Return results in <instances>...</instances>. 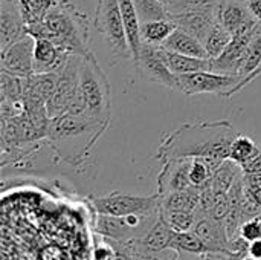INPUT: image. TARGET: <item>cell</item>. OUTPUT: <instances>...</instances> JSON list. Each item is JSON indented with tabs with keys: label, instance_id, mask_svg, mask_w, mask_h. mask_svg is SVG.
Segmentation results:
<instances>
[{
	"label": "cell",
	"instance_id": "cell-2",
	"mask_svg": "<svg viewBox=\"0 0 261 260\" xmlns=\"http://www.w3.org/2000/svg\"><path fill=\"white\" fill-rule=\"evenodd\" d=\"M107 127L109 124L83 113H63L50 118L46 143L60 159L76 166L87 158Z\"/></svg>",
	"mask_w": 261,
	"mask_h": 260
},
{
	"label": "cell",
	"instance_id": "cell-3",
	"mask_svg": "<svg viewBox=\"0 0 261 260\" xmlns=\"http://www.w3.org/2000/svg\"><path fill=\"white\" fill-rule=\"evenodd\" d=\"M28 32L34 38H47L69 54L84 57L89 49V17L69 0L55 5L43 21L29 25Z\"/></svg>",
	"mask_w": 261,
	"mask_h": 260
},
{
	"label": "cell",
	"instance_id": "cell-40",
	"mask_svg": "<svg viewBox=\"0 0 261 260\" xmlns=\"http://www.w3.org/2000/svg\"><path fill=\"white\" fill-rule=\"evenodd\" d=\"M240 260H258V259H255V257H252L251 254H246V256H243L242 259Z\"/></svg>",
	"mask_w": 261,
	"mask_h": 260
},
{
	"label": "cell",
	"instance_id": "cell-17",
	"mask_svg": "<svg viewBox=\"0 0 261 260\" xmlns=\"http://www.w3.org/2000/svg\"><path fill=\"white\" fill-rule=\"evenodd\" d=\"M72 54L61 49L52 40L47 38H35V49H34V70L35 74H58L67 58Z\"/></svg>",
	"mask_w": 261,
	"mask_h": 260
},
{
	"label": "cell",
	"instance_id": "cell-18",
	"mask_svg": "<svg viewBox=\"0 0 261 260\" xmlns=\"http://www.w3.org/2000/svg\"><path fill=\"white\" fill-rule=\"evenodd\" d=\"M171 20L177 28L190 32L202 43H205L211 28L216 25V9H200V11H187L171 15Z\"/></svg>",
	"mask_w": 261,
	"mask_h": 260
},
{
	"label": "cell",
	"instance_id": "cell-15",
	"mask_svg": "<svg viewBox=\"0 0 261 260\" xmlns=\"http://www.w3.org/2000/svg\"><path fill=\"white\" fill-rule=\"evenodd\" d=\"M216 17L232 35L258 23L252 17L246 0H220L216 9Z\"/></svg>",
	"mask_w": 261,
	"mask_h": 260
},
{
	"label": "cell",
	"instance_id": "cell-23",
	"mask_svg": "<svg viewBox=\"0 0 261 260\" xmlns=\"http://www.w3.org/2000/svg\"><path fill=\"white\" fill-rule=\"evenodd\" d=\"M243 173L242 167L234 162L232 159H225L214 172L213 179H211V185L216 195L219 193H228L231 190V187L234 185V182L237 181V178Z\"/></svg>",
	"mask_w": 261,
	"mask_h": 260
},
{
	"label": "cell",
	"instance_id": "cell-35",
	"mask_svg": "<svg viewBox=\"0 0 261 260\" xmlns=\"http://www.w3.org/2000/svg\"><path fill=\"white\" fill-rule=\"evenodd\" d=\"M240 167L243 173H261V146L255 152V155L251 159H248L245 164H242Z\"/></svg>",
	"mask_w": 261,
	"mask_h": 260
},
{
	"label": "cell",
	"instance_id": "cell-4",
	"mask_svg": "<svg viewBox=\"0 0 261 260\" xmlns=\"http://www.w3.org/2000/svg\"><path fill=\"white\" fill-rule=\"evenodd\" d=\"M80 103L83 113L110 124L112 118V89L109 78L90 51L81 57L80 64Z\"/></svg>",
	"mask_w": 261,
	"mask_h": 260
},
{
	"label": "cell",
	"instance_id": "cell-37",
	"mask_svg": "<svg viewBox=\"0 0 261 260\" xmlns=\"http://www.w3.org/2000/svg\"><path fill=\"white\" fill-rule=\"evenodd\" d=\"M252 17L261 23V0H246Z\"/></svg>",
	"mask_w": 261,
	"mask_h": 260
},
{
	"label": "cell",
	"instance_id": "cell-34",
	"mask_svg": "<svg viewBox=\"0 0 261 260\" xmlns=\"http://www.w3.org/2000/svg\"><path fill=\"white\" fill-rule=\"evenodd\" d=\"M240 238L246 242H254L257 239H261V215H255L242 224Z\"/></svg>",
	"mask_w": 261,
	"mask_h": 260
},
{
	"label": "cell",
	"instance_id": "cell-8",
	"mask_svg": "<svg viewBox=\"0 0 261 260\" xmlns=\"http://www.w3.org/2000/svg\"><path fill=\"white\" fill-rule=\"evenodd\" d=\"M92 207L98 215L106 216H128V215H150L159 211L161 195L135 196L122 192H113L106 196L93 198Z\"/></svg>",
	"mask_w": 261,
	"mask_h": 260
},
{
	"label": "cell",
	"instance_id": "cell-5",
	"mask_svg": "<svg viewBox=\"0 0 261 260\" xmlns=\"http://www.w3.org/2000/svg\"><path fill=\"white\" fill-rule=\"evenodd\" d=\"M252 81L254 80H251L249 77L240 74H219L213 70H205L176 75L174 92H180L190 97L200 93H214L223 98H231Z\"/></svg>",
	"mask_w": 261,
	"mask_h": 260
},
{
	"label": "cell",
	"instance_id": "cell-28",
	"mask_svg": "<svg viewBox=\"0 0 261 260\" xmlns=\"http://www.w3.org/2000/svg\"><path fill=\"white\" fill-rule=\"evenodd\" d=\"M231 40H232V34L225 26H222L219 21H216V25L211 28V31L203 43L210 58L211 60L217 58L226 49V46L231 43Z\"/></svg>",
	"mask_w": 261,
	"mask_h": 260
},
{
	"label": "cell",
	"instance_id": "cell-1",
	"mask_svg": "<svg viewBox=\"0 0 261 260\" xmlns=\"http://www.w3.org/2000/svg\"><path fill=\"white\" fill-rule=\"evenodd\" d=\"M239 132L226 120L185 123L162 138L156 158L161 162L205 158L220 166L229 158L231 144Z\"/></svg>",
	"mask_w": 261,
	"mask_h": 260
},
{
	"label": "cell",
	"instance_id": "cell-14",
	"mask_svg": "<svg viewBox=\"0 0 261 260\" xmlns=\"http://www.w3.org/2000/svg\"><path fill=\"white\" fill-rule=\"evenodd\" d=\"M193 159H167L162 161V169L158 175V193L161 196L182 192L193 187L190 179Z\"/></svg>",
	"mask_w": 261,
	"mask_h": 260
},
{
	"label": "cell",
	"instance_id": "cell-16",
	"mask_svg": "<svg viewBox=\"0 0 261 260\" xmlns=\"http://www.w3.org/2000/svg\"><path fill=\"white\" fill-rule=\"evenodd\" d=\"M28 34L17 0H0V49Z\"/></svg>",
	"mask_w": 261,
	"mask_h": 260
},
{
	"label": "cell",
	"instance_id": "cell-6",
	"mask_svg": "<svg viewBox=\"0 0 261 260\" xmlns=\"http://www.w3.org/2000/svg\"><path fill=\"white\" fill-rule=\"evenodd\" d=\"M95 28L102 37L113 64L132 60L119 0H96Z\"/></svg>",
	"mask_w": 261,
	"mask_h": 260
},
{
	"label": "cell",
	"instance_id": "cell-11",
	"mask_svg": "<svg viewBox=\"0 0 261 260\" xmlns=\"http://www.w3.org/2000/svg\"><path fill=\"white\" fill-rule=\"evenodd\" d=\"M260 26V21L248 29H243L232 35L231 43L226 49L217 57L211 60V70L219 74H240L242 66L246 60L249 44Z\"/></svg>",
	"mask_w": 261,
	"mask_h": 260
},
{
	"label": "cell",
	"instance_id": "cell-30",
	"mask_svg": "<svg viewBox=\"0 0 261 260\" xmlns=\"http://www.w3.org/2000/svg\"><path fill=\"white\" fill-rule=\"evenodd\" d=\"M173 251L177 254L180 253H191V254H205L210 253L208 247L203 244V241L194 233V231H185V233H176Z\"/></svg>",
	"mask_w": 261,
	"mask_h": 260
},
{
	"label": "cell",
	"instance_id": "cell-12",
	"mask_svg": "<svg viewBox=\"0 0 261 260\" xmlns=\"http://www.w3.org/2000/svg\"><path fill=\"white\" fill-rule=\"evenodd\" d=\"M176 233L164 219L156 221V224L142 236L138 239H132L125 242L128 253H141V254H158L165 250H173Z\"/></svg>",
	"mask_w": 261,
	"mask_h": 260
},
{
	"label": "cell",
	"instance_id": "cell-10",
	"mask_svg": "<svg viewBox=\"0 0 261 260\" xmlns=\"http://www.w3.org/2000/svg\"><path fill=\"white\" fill-rule=\"evenodd\" d=\"M34 49L35 38L28 32L24 37L15 40L6 48L0 49L2 72H8L17 77H29L34 70Z\"/></svg>",
	"mask_w": 261,
	"mask_h": 260
},
{
	"label": "cell",
	"instance_id": "cell-7",
	"mask_svg": "<svg viewBox=\"0 0 261 260\" xmlns=\"http://www.w3.org/2000/svg\"><path fill=\"white\" fill-rule=\"evenodd\" d=\"M80 64L81 57L72 54L60 70L55 92L47 103V113L50 118L63 113H83L80 103Z\"/></svg>",
	"mask_w": 261,
	"mask_h": 260
},
{
	"label": "cell",
	"instance_id": "cell-21",
	"mask_svg": "<svg viewBox=\"0 0 261 260\" xmlns=\"http://www.w3.org/2000/svg\"><path fill=\"white\" fill-rule=\"evenodd\" d=\"M164 57H165V63H167L168 69L174 75L211 70V58L190 57V55L177 54L173 51H167V49H164Z\"/></svg>",
	"mask_w": 261,
	"mask_h": 260
},
{
	"label": "cell",
	"instance_id": "cell-36",
	"mask_svg": "<svg viewBox=\"0 0 261 260\" xmlns=\"http://www.w3.org/2000/svg\"><path fill=\"white\" fill-rule=\"evenodd\" d=\"M109 242L115 250V257L112 260H130V253L122 242H116V241H109Z\"/></svg>",
	"mask_w": 261,
	"mask_h": 260
},
{
	"label": "cell",
	"instance_id": "cell-19",
	"mask_svg": "<svg viewBox=\"0 0 261 260\" xmlns=\"http://www.w3.org/2000/svg\"><path fill=\"white\" fill-rule=\"evenodd\" d=\"M162 48L167 51H173V52L190 55V57L210 58L205 44L199 38H196L194 35H191L190 32H187L180 28L174 29V32L167 38V41L162 44Z\"/></svg>",
	"mask_w": 261,
	"mask_h": 260
},
{
	"label": "cell",
	"instance_id": "cell-31",
	"mask_svg": "<svg viewBox=\"0 0 261 260\" xmlns=\"http://www.w3.org/2000/svg\"><path fill=\"white\" fill-rule=\"evenodd\" d=\"M23 78L0 70V101L23 100Z\"/></svg>",
	"mask_w": 261,
	"mask_h": 260
},
{
	"label": "cell",
	"instance_id": "cell-32",
	"mask_svg": "<svg viewBox=\"0 0 261 260\" xmlns=\"http://www.w3.org/2000/svg\"><path fill=\"white\" fill-rule=\"evenodd\" d=\"M159 216L177 233L191 231L196 222V211H161L159 210Z\"/></svg>",
	"mask_w": 261,
	"mask_h": 260
},
{
	"label": "cell",
	"instance_id": "cell-20",
	"mask_svg": "<svg viewBox=\"0 0 261 260\" xmlns=\"http://www.w3.org/2000/svg\"><path fill=\"white\" fill-rule=\"evenodd\" d=\"M119 6H121V14H122V21H124L128 48L132 52V60L136 61L139 57V52H141V46H142L141 21H139L133 0H119Z\"/></svg>",
	"mask_w": 261,
	"mask_h": 260
},
{
	"label": "cell",
	"instance_id": "cell-9",
	"mask_svg": "<svg viewBox=\"0 0 261 260\" xmlns=\"http://www.w3.org/2000/svg\"><path fill=\"white\" fill-rule=\"evenodd\" d=\"M138 72L153 83H158L170 90H176V75L168 69L164 57V48L142 41L141 52L135 61Z\"/></svg>",
	"mask_w": 261,
	"mask_h": 260
},
{
	"label": "cell",
	"instance_id": "cell-25",
	"mask_svg": "<svg viewBox=\"0 0 261 260\" xmlns=\"http://www.w3.org/2000/svg\"><path fill=\"white\" fill-rule=\"evenodd\" d=\"M26 26L43 21L47 12L61 0H17Z\"/></svg>",
	"mask_w": 261,
	"mask_h": 260
},
{
	"label": "cell",
	"instance_id": "cell-13",
	"mask_svg": "<svg viewBox=\"0 0 261 260\" xmlns=\"http://www.w3.org/2000/svg\"><path fill=\"white\" fill-rule=\"evenodd\" d=\"M208 247L210 253H226L231 254V241L226 233L225 222L213 219L208 213L196 210V222L193 230Z\"/></svg>",
	"mask_w": 261,
	"mask_h": 260
},
{
	"label": "cell",
	"instance_id": "cell-29",
	"mask_svg": "<svg viewBox=\"0 0 261 260\" xmlns=\"http://www.w3.org/2000/svg\"><path fill=\"white\" fill-rule=\"evenodd\" d=\"M258 147H260V144H257L252 138H249L248 135L239 133L231 144L229 159H232L234 162L242 166L255 155Z\"/></svg>",
	"mask_w": 261,
	"mask_h": 260
},
{
	"label": "cell",
	"instance_id": "cell-27",
	"mask_svg": "<svg viewBox=\"0 0 261 260\" xmlns=\"http://www.w3.org/2000/svg\"><path fill=\"white\" fill-rule=\"evenodd\" d=\"M240 75L249 77L251 80H255L261 75V23L249 44L248 55L242 66Z\"/></svg>",
	"mask_w": 261,
	"mask_h": 260
},
{
	"label": "cell",
	"instance_id": "cell-24",
	"mask_svg": "<svg viewBox=\"0 0 261 260\" xmlns=\"http://www.w3.org/2000/svg\"><path fill=\"white\" fill-rule=\"evenodd\" d=\"M177 26L171 18L142 23L141 25V38H142V41L162 46L167 41V38L174 32Z\"/></svg>",
	"mask_w": 261,
	"mask_h": 260
},
{
	"label": "cell",
	"instance_id": "cell-33",
	"mask_svg": "<svg viewBox=\"0 0 261 260\" xmlns=\"http://www.w3.org/2000/svg\"><path fill=\"white\" fill-rule=\"evenodd\" d=\"M220 0H164L170 17L174 14L187 11H200V9H217Z\"/></svg>",
	"mask_w": 261,
	"mask_h": 260
},
{
	"label": "cell",
	"instance_id": "cell-38",
	"mask_svg": "<svg viewBox=\"0 0 261 260\" xmlns=\"http://www.w3.org/2000/svg\"><path fill=\"white\" fill-rule=\"evenodd\" d=\"M248 254H251L255 259L261 260V239H257L254 242H249V245H248Z\"/></svg>",
	"mask_w": 261,
	"mask_h": 260
},
{
	"label": "cell",
	"instance_id": "cell-22",
	"mask_svg": "<svg viewBox=\"0 0 261 260\" xmlns=\"http://www.w3.org/2000/svg\"><path fill=\"white\" fill-rule=\"evenodd\" d=\"M200 202V188L190 187L161 196V211H196Z\"/></svg>",
	"mask_w": 261,
	"mask_h": 260
},
{
	"label": "cell",
	"instance_id": "cell-39",
	"mask_svg": "<svg viewBox=\"0 0 261 260\" xmlns=\"http://www.w3.org/2000/svg\"><path fill=\"white\" fill-rule=\"evenodd\" d=\"M130 260H162L154 254H141V253H130Z\"/></svg>",
	"mask_w": 261,
	"mask_h": 260
},
{
	"label": "cell",
	"instance_id": "cell-26",
	"mask_svg": "<svg viewBox=\"0 0 261 260\" xmlns=\"http://www.w3.org/2000/svg\"><path fill=\"white\" fill-rule=\"evenodd\" d=\"M133 3H135L141 25L154 21V20L171 18L164 0H133Z\"/></svg>",
	"mask_w": 261,
	"mask_h": 260
}]
</instances>
